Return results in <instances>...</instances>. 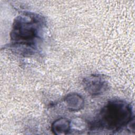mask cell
<instances>
[{
  "instance_id": "6da1fadb",
  "label": "cell",
  "mask_w": 135,
  "mask_h": 135,
  "mask_svg": "<svg viewBox=\"0 0 135 135\" xmlns=\"http://www.w3.org/2000/svg\"><path fill=\"white\" fill-rule=\"evenodd\" d=\"M134 119L131 105L121 100L108 101L101 109L93 128L118 131Z\"/></svg>"
},
{
  "instance_id": "5b68a950",
  "label": "cell",
  "mask_w": 135,
  "mask_h": 135,
  "mask_svg": "<svg viewBox=\"0 0 135 135\" xmlns=\"http://www.w3.org/2000/svg\"><path fill=\"white\" fill-rule=\"evenodd\" d=\"M70 130V122L66 119L60 118L53 122L52 130L56 134H65Z\"/></svg>"
},
{
  "instance_id": "7a4b0ae2",
  "label": "cell",
  "mask_w": 135,
  "mask_h": 135,
  "mask_svg": "<svg viewBox=\"0 0 135 135\" xmlns=\"http://www.w3.org/2000/svg\"><path fill=\"white\" fill-rule=\"evenodd\" d=\"M43 24L42 17L36 14L25 13L17 16L11 33L12 42L18 46L34 49Z\"/></svg>"
},
{
  "instance_id": "277c9868",
  "label": "cell",
  "mask_w": 135,
  "mask_h": 135,
  "mask_svg": "<svg viewBox=\"0 0 135 135\" xmlns=\"http://www.w3.org/2000/svg\"><path fill=\"white\" fill-rule=\"evenodd\" d=\"M65 101L68 108L72 111L79 110L82 108L84 105L83 98L76 93L68 95Z\"/></svg>"
},
{
  "instance_id": "3957f363",
  "label": "cell",
  "mask_w": 135,
  "mask_h": 135,
  "mask_svg": "<svg viewBox=\"0 0 135 135\" xmlns=\"http://www.w3.org/2000/svg\"><path fill=\"white\" fill-rule=\"evenodd\" d=\"M84 89L91 95H98L103 93L107 88L105 80L100 75H92L83 80Z\"/></svg>"
}]
</instances>
